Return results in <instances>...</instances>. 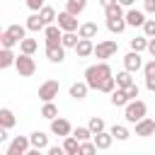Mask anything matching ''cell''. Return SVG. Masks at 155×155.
I'll use <instances>...</instances> for the list:
<instances>
[{"label": "cell", "instance_id": "1", "mask_svg": "<svg viewBox=\"0 0 155 155\" xmlns=\"http://www.w3.org/2000/svg\"><path fill=\"white\" fill-rule=\"evenodd\" d=\"M111 75L114 73H111V65L107 61H99L97 65H87L85 68V82L90 85V90H97V92H99V85Z\"/></svg>", "mask_w": 155, "mask_h": 155}, {"label": "cell", "instance_id": "2", "mask_svg": "<svg viewBox=\"0 0 155 155\" xmlns=\"http://www.w3.org/2000/svg\"><path fill=\"white\" fill-rule=\"evenodd\" d=\"M145 114H148V107H145L143 99H131V102L124 107V119H126L128 124H138L140 119H145Z\"/></svg>", "mask_w": 155, "mask_h": 155}, {"label": "cell", "instance_id": "3", "mask_svg": "<svg viewBox=\"0 0 155 155\" xmlns=\"http://www.w3.org/2000/svg\"><path fill=\"white\" fill-rule=\"evenodd\" d=\"M15 68H17V73H19L22 78H31V75L36 73V63H34V58H31L29 53H19L17 61H15Z\"/></svg>", "mask_w": 155, "mask_h": 155}, {"label": "cell", "instance_id": "4", "mask_svg": "<svg viewBox=\"0 0 155 155\" xmlns=\"http://www.w3.org/2000/svg\"><path fill=\"white\" fill-rule=\"evenodd\" d=\"M116 51H119V44H116L114 39H104V41H97V44H94V56L102 58V61L111 58Z\"/></svg>", "mask_w": 155, "mask_h": 155}, {"label": "cell", "instance_id": "5", "mask_svg": "<svg viewBox=\"0 0 155 155\" xmlns=\"http://www.w3.org/2000/svg\"><path fill=\"white\" fill-rule=\"evenodd\" d=\"M29 148H31V140H29V136H15V138L10 140V145H7L5 155H24Z\"/></svg>", "mask_w": 155, "mask_h": 155}, {"label": "cell", "instance_id": "6", "mask_svg": "<svg viewBox=\"0 0 155 155\" xmlns=\"http://www.w3.org/2000/svg\"><path fill=\"white\" fill-rule=\"evenodd\" d=\"M58 90H61L58 80H46V82L39 85V99L41 102H53V97H58Z\"/></svg>", "mask_w": 155, "mask_h": 155}, {"label": "cell", "instance_id": "7", "mask_svg": "<svg viewBox=\"0 0 155 155\" xmlns=\"http://www.w3.org/2000/svg\"><path fill=\"white\" fill-rule=\"evenodd\" d=\"M56 24H58L63 31H78V29H80V24H78V15H73V12H68V10L58 12Z\"/></svg>", "mask_w": 155, "mask_h": 155}, {"label": "cell", "instance_id": "8", "mask_svg": "<svg viewBox=\"0 0 155 155\" xmlns=\"http://www.w3.org/2000/svg\"><path fill=\"white\" fill-rule=\"evenodd\" d=\"M145 63H143V58H140V51H128L126 56H124V68L128 70V73H138L140 68H143Z\"/></svg>", "mask_w": 155, "mask_h": 155}, {"label": "cell", "instance_id": "9", "mask_svg": "<svg viewBox=\"0 0 155 155\" xmlns=\"http://www.w3.org/2000/svg\"><path fill=\"white\" fill-rule=\"evenodd\" d=\"M51 133L53 136H70L73 133V126H70V121L68 119H63V116H56V119H51Z\"/></svg>", "mask_w": 155, "mask_h": 155}, {"label": "cell", "instance_id": "10", "mask_svg": "<svg viewBox=\"0 0 155 155\" xmlns=\"http://www.w3.org/2000/svg\"><path fill=\"white\" fill-rule=\"evenodd\" d=\"M44 36H46V46H58L61 39H63V29L58 24H46Z\"/></svg>", "mask_w": 155, "mask_h": 155}, {"label": "cell", "instance_id": "11", "mask_svg": "<svg viewBox=\"0 0 155 155\" xmlns=\"http://www.w3.org/2000/svg\"><path fill=\"white\" fill-rule=\"evenodd\" d=\"M126 24H128V27H143V24H145V10H133V7H128V12H126Z\"/></svg>", "mask_w": 155, "mask_h": 155}, {"label": "cell", "instance_id": "12", "mask_svg": "<svg viewBox=\"0 0 155 155\" xmlns=\"http://www.w3.org/2000/svg\"><path fill=\"white\" fill-rule=\"evenodd\" d=\"M92 140H94V145L99 150H109L111 143H114V136H111V131H99V133L92 136Z\"/></svg>", "mask_w": 155, "mask_h": 155}, {"label": "cell", "instance_id": "13", "mask_svg": "<svg viewBox=\"0 0 155 155\" xmlns=\"http://www.w3.org/2000/svg\"><path fill=\"white\" fill-rule=\"evenodd\" d=\"M155 133V121L153 119H140L138 124H136V136H140V138H148V136H153Z\"/></svg>", "mask_w": 155, "mask_h": 155}, {"label": "cell", "instance_id": "14", "mask_svg": "<svg viewBox=\"0 0 155 155\" xmlns=\"http://www.w3.org/2000/svg\"><path fill=\"white\" fill-rule=\"evenodd\" d=\"M75 53H78V58H90V56H94V44H92V39H80L78 46H75Z\"/></svg>", "mask_w": 155, "mask_h": 155}, {"label": "cell", "instance_id": "15", "mask_svg": "<svg viewBox=\"0 0 155 155\" xmlns=\"http://www.w3.org/2000/svg\"><path fill=\"white\" fill-rule=\"evenodd\" d=\"M46 58H48L51 63H63V58H65V46H63V44H58V46H46Z\"/></svg>", "mask_w": 155, "mask_h": 155}, {"label": "cell", "instance_id": "16", "mask_svg": "<svg viewBox=\"0 0 155 155\" xmlns=\"http://www.w3.org/2000/svg\"><path fill=\"white\" fill-rule=\"evenodd\" d=\"M143 75H145V87L150 92H155V58L143 65Z\"/></svg>", "mask_w": 155, "mask_h": 155}, {"label": "cell", "instance_id": "17", "mask_svg": "<svg viewBox=\"0 0 155 155\" xmlns=\"http://www.w3.org/2000/svg\"><path fill=\"white\" fill-rule=\"evenodd\" d=\"M27 29H29V31H44V29H46L44 17H41L39 12H31V15L27 17Z\"/></svg>", "mask_w": 155, "mask_h": 155}, {"label": "cell", "instance_id": "18", "mask_svg": "<svg viewBox=\"0 0 155 155\" xmlns=\"http://www.w3.org/2000/svg\"><path fill=\"white\" fill-rule=\"evenodd\" d=\"M87 92H90V85H87L85 80H82V82H73V85H70V97H73V99H78V102H80V99H85V97H87Z\"/></svg>", "mask_w": 155, "mask_h": 155}, {"label": "cell", "instance_id": "19", "mask_svg": "<svg viewBox=\"0 0 155 155\" xmlns=\"http://www.w3.org/2000/svg\"><path fill=\"white\" fill-rule=\"evenodd\" d=\"M29 140H31V148H39V150H48V136H46L44 131H34V133L29 136Z\"/></svg>", "mask_w": 155, "mask_h": 155}, {"label": "cell", "instance_id": "20", "mask_svg": "<svg viewBox=\"0 0 155 155\" xmlns=\"http://www.w3.org/2000/svg\"><path fill=\"white\" fill-rule=\"evenodd\" d=\"M63 148H65V155H80V140L73 133L63 138Z\"/></svg>", "mask_w": 155, "mask_h": 155}, {"label": "cell", "instance_id": "21", "mask_svg": "<svg viewBox=\"0 0 155 155\" xmlns=\"http://www.w3.org/2000/svg\"><path fill=\"white\" fill-rule=\"evenodd\" d=\"M104 17L107 19H116V17H126V12H124V5L116 0V2H111L109 7H104Z\"/></svg>", "mask_w": 155, "mask_h": 155}, {"label": "cell", "instance_id": "22", "mask_svg": "<svg viewBox=\"0 0 155 155\" xmlns=\"http://www.w3.org/2000/svg\"><path fill=\"white\" fill-rule=\"evenodd\" d=\"M97 24L94 22H82L80 24V29H78V34H80V39H94L97 36Z\"/></svg>", "mask_w": 155, "mask_h": 155}, {"label": "cell", "instance_id": "23", "mask_svg": "<svg viewBox=\"0 0 155 155\" xmlns=\"http://www.w3.org/2000/svg\"><path fill=\"white\" fill-rule=\"evenodd\" d=\"M131 99H128V94H126V90L124 87H116L114 92H111V104L114 107H126Z\"/></svg>", "mask_w": 155, "mask_h": 155}, {"label": "cell", "instance_id": "24", "mask_svg": "<svg viewBox=\"0 0 155 155\" xmlns=\"http://www.w3.org/2000/svg\"><path fill=\"white\" fill-rule=\"evenodd\" d=\"M128 24H126V17H116V19H107V29L111 31V34H121L124 29H126Z\"/></svg>", "mask_w": 155, "mask_h": 155}, {"label": "cell", "instance_id": "25", "mask_svg": "<svg viewBox=\"0 0 155 155\" xmlns=\"http://www.w3.org/2000/svg\"><path fill=\"white\" fill-rule=\"evenodd\" d=\"M17 124V119H15V114H12V109H7V107H2L0 109V126H5V128H12Z\"/></svg>", "mask_w": 155, "mask_h": 155}, {"label": "cell", "instance_id": "26", "mask_svg": "<svg viewBox=\"0 0 155 155\" xmlns=\"http://www.w3.org/2000/svg\"><path fill=\"white\" fill-rule=\"evenodd\" d=\"M39 48V44H36V39H29V36H24L22 41H19V51L22 53H29V56H34V51Z\"/></svg>", "mask_w": 155, "mask_h": 155}, {"label": "cell", "instance_id": "27", "mask_svg": "<svg viewBox=\"0 0 155 155\" xmlns=\"http://www.w3.org/2000/svg\"><path fill=\"white\" fill-rule=\"evenodd\" d=\"M15 61H17V56L12 53V48L0 51V68H10V65H15Z\"/></svg>", "mask_w": 155, "mask_h": 155}, {"label": "cell", "instance_id": "28", "mask_svg": "<svg viewBox=\"0 0 155 155\" xmlns=\"http://www.w3.org/2000/svg\"><path fill=\"white\" fill-rule=\"evenodd\" d=\"M78 41H80V34H75V31H63L61 44H63L65 48H75V46H78Z\"/></svg>", "mask_w": 155, "mask_h": 155}, {"label": "cell", "instance_id": "29", "mask_svg": "<svg viewBox=\"0 0 155 155\" xmlns=\"http://www.w3.org/2000/svg\"><path fill=\"white\" fill-rule=\"evenodd\" d=\"M85 7H87V0H65V10L73 15H80Z\"/></svg>", "mask_w": 155, "mask_h": 155}, {"label": "cell", "instance_id": "30", "mask_svg": "<svg viewBox=\"0 0 155 155\" xmlns=\"http://www.w3.org/2000/svg\"><path fill=\"white\" fill-rule=\"evenodd\" d=\"M41 116L48 119V121L56 119V116H58V107H56L53 102H44V107H41Z\"/></svg>", "mask_w": 155, "mask_h": 155}, {"label": "cell", "instance_id": "31", "mask_svg": "<svg viewBox=\"0 0 155 155\" xmlns=\"http://www.w3.org/2000/svg\"><path fill=\"white\" fill-rule=\"evenodd\" d=\"M39 15L44 17V22H46V24H53V22L58 19V15H56V10H53V7H48V5H44V7L39 10Z\"/></svg>", "mask_w": 155, "mask_h": 155}, {"label": "cell", "instance_id": "32", "mask_svg": "<svg viewBox=\"0 0 155 155\" xmlns=\"http://www.w3.org/2000/svg\"><path fill=\"white\" fill-rule=\"evenodd\" d=\"M7 31H10L17 41H22V39L27 36V31H29V29H27V24H24V27H22V24H10V27H7Z\"/></svg>", "mask_w": 155, "mask_h": 155}, {"label": "cell", "instance_id": "33", "mask_svg": "<svg viewBox=\"0 0 155 155\" xmlns=\"http://www.w3.org/2000/svg\"><path fill=\"white\" fill-rule=\"evenodd\" d=\"M128 85H133V78H131V73L124 68V73H116V87H128Z\"/></svg>", "mask_w": 155, "mask_h": 155}, {"label": "cell", "instance_id": "34", "mask_svg": "<svg viewBox=\"0 0 155 155\" xmlns=\"http://www.w3.org/2000/svg\"><path fill=\"white\" fill-rule=\"evenodd\" d=\"M111 136H114L116 140H126L131 133H128V128H126L124 124H114V126H111Z\"/></svg>", "mask_w": 155, "mask_h": 155}, {"label": "cell", "instance_id": "35", "mask_svg": "<svg viewBox=\"0 0 155 155\" xmlns=\"http://www.w3.org/2000/svg\"><path fill=\"white\" fill-rule=\"evenodd\" d=\"M73 136H75V138L82 143V140H90L94 133L90 131V126H78V128H73Z\"/></svg>", "mask_w": 155, "mask_h": 155}, {"label": "cell", "instance_id": "36", "mask_svg": "<svg viewBox=\"0 0 155 155\" xmlns=\"http://www.w3.org/2000/svg\"><path fill=\"white\" fill-rule=\"evenodd\" d=\"M131 48L133 51H148V36L143 34V36H133L131 39Z\"/></svg>", "mask_w": 155, "mask_h": 155}, {"label": "cell", "instance_id": "37", "mask_svg": "<svg viewBox=\"0 0 155 155\" xmlns=\"http://www.w3.org/2000/svg\"><path fill=\"white\" fill-rule=\"evenodd\" d=\"M0 44H2V48H12V46H15V44H19V41H17V39L5 29V31L0 34Z\"/></svg>", "mask_w": 155, "mask_h": 155}, {"label": "cell", "instance_id": "38", "mask_svg": "<svg viewBox=\"0 0 155 155\" xmlns=\"http://www.w3.org/2000/svg\"><path fill=\"white\" fill-rule=\"evenodd\" d=\"M114 90H116V78H114V75H111V78H107V80L99 85V92H107V94H111Z\"/></svg>", "mask_w": 155, "mask_h": 155}, {"label": "cell", "instance_id": "39", "mask_svg": "<svg viewBox=\"0 0 155 155\" xmlns=\"http://www.w3.org/2000/svg\"><path fill=\"white\" fill-rule=\"evenodd\" d=\"M87 126H90L92 133H99V131H104V119H102V116H92Z\"/></svg>", "mask_w": 155, "mask_h": 155}, {"label": "cell", "instance_id": "40", "mask_svg": "<svg viewBox=\"0 0 155 155\" xmlns=\"http://www.w3.org/2000/svg\"><path fill=\"white\" fill-rule=\"evenodd\" d=\"M97 150H99V148L94 145V140H92V143H90V140H82V143H80V155H90V153H97Z\"/></svg>", "mask_w": 155, "mask_h": 155}, {"label": "cell", "instance_id": "41", "mask_svg": "<svg viewBox=\"0 0 155 155\" xmlns=\"http://www.w3.org/2000/svg\"><path fill=\"white\" fill-rule=\"evenodd\" d=\"M143 34L150 39V36H155V19H145V24H143Z\"/></svg>", "mask_w": 155, "mask_h": 155}, {"label": "cell", "instance_id": "42", "mask_svg": "<svg viewBox=\"0 0 155 155\" xmlns=\"http://www.w3.org/2000/svg\"><path fill=\"white\" fill-rule=\"evenodd\" d=\"M44 5H46V0H27V7H29L31 12H39Z\"/></svg>", "mask_w": 155, "mask_h": 155}, {"label": "cell", "instance_id": "43", "mask_svg": "<svg viewBox=\"0 0 155 155\" xmlns=\"http://www.w3.org/2000/svg\"><path fill=\"white\" fill-rule=\"evenodd\" d=\"M126 94H128V99H138V94H140L138 85H136V82H133V85H128V87H126Z\"/></svg>", "mask_w": 155, "mask_h": 155}, {"label": "cell", "instance_id": "44", "mask_svg": "<svg viewBox=\"0 0 155 155\" xmlns=\"http://www.w3.org/2000/svg\"><path fill=\"white\" fill-rule=\"evenodd\" d=\"M63 153H65L63 145H51V148H48V155H63Z\"/></svg>", "mask_w": 155, "mask_h": 155}, {"label": "cell", "instance_id": "45", "mask_svg": "<svg viewBox=\"0 0 155 155\" xmlns=\"http://www.w3.org/2000/svg\"><path fill=\"white\" fill-rule=\"evenodd\" d=\"M143 10L150 12V15H155V0H145V2H143Z\"/></svg>", "mask_w": 155, "mask_h": 155}, {"label": "cell", "instance_id": "46", "mask_svg": "<svg viewBox=\"0 0 155 155\" xmlns=\"http://www.w3.org/2000/svg\"><path fill=\"white\" fill-rule=\"evenodd\" d=\"M148 53L155 58V36H150V39H148Z\"/></svg>", "mask_w": 155, "mask_h": 155}, {"label": "cell", "instance_id": "47", "mask_svg": "<svg viewBox=\"0 0 155 155\" xmlns=\"http://www.w3.org/2000/svg\"><path fill=\"white\" fill-rule=\"evenodd\" d=\"M111 2H116V0H99V5H102V7H109Z\"/></svg>", "mask_w": 155, "mask_h": 155}, {"label": "cell", "instance_id": "48", "mask_svg": "<svg viewBox=\"0 0 155 155\" xmlns=\"http://www.w3.org/2000/svg\"><path fill=\"white\" fill-rule=\"evenodd\" d=\"M119 2H121V5H124V7H131V5H133V2H136V0H119Z\"/></svg>", "mask_w": 155, "mask_h": 155}]
</instances>
